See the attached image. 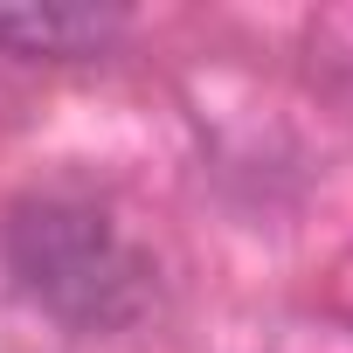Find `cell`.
Wrapping results in <instances>:
<instances>
[{
	"mask_svg": "<svg viewBox=\"0 0 353 353\" xmlns=\"http://www.w3.org/2000/svg\"><path fill=\"white\" fill-rule=\"evenodd\" d=\"M125 14L111 8H77V0H21V8H0V49L14 56H97L118 35Z\"/></svg>",
	"mask_w": 353,
	"mask_h": 353,
	"instance_id": "1",
	"label": "cell"
}]
</instances>
